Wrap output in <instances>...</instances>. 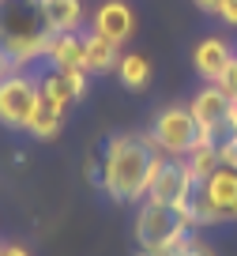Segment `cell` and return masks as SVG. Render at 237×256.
<instances>
[{
    "mask_svg": "<svg viewBox=\"0 0 237 256\" xmlns=\"http://www.w3.org/2000/svg\"><path fill=\"white\" fill-rule=\"evenodd\" d=\"M162 158H166V154L154 147L150 132H117V136L106 144L98 188L117 204L147 200V188H150V181H154Z\"/></svg>",
    "mask_w": 237,
    "mask_h": 256,
    "instance_id": "1",
    "label": "cell"
},
{
    "mask_svg": "<svg viewBox=\"0 0 237 256\" xmlns=\"http://www.w3.org/2000/svg\"><path fill=\"white\" fill-rule=\"evenodd\" d=\"M49 26L42 16V0H0V49L16 68L46 60Z\"/></svg>",
    "mask_w": 237,
    "mask_h": 256,
    "instance_id": "2",
    "label": "cell"
},
{
    "mask_svg": "<svg viewBox=\"0 0 237 256\" xmlns=\"http://www.w3.org/2000/svg\"><path fill=\"white\" fill-rule=\"evenodd\" d=\"M136 241L140 248H162V252H181L192 241V226L184 222V215L170 204L143 200L136 211Z\"/></svg>",
    "mask_w": 237,
    "mask_h": 256,
    "instance_id": "3",
    "label": "cell"
},
{
    "mask_svg": "<svg viewBox=\"0 0 237 256\" xmlns=\"http://www.w3.org/2000/svg\"><path fill=\"white\" fill-rule=\"evenodd\" d=\"M38 102H42V83L26 76V68H16L0 80V124L4 128L26 132Z\"/></svg>",
    "mask_w": 237,
    "mask_h": 256,
    "instance_id": "4",
    "label": "cell"
},
{
    "mask_svg": "<svg viewBox=\"0 0 237 256\" xmlns=\"http://www.w3.org/2000/svg\"><path fill=\"white\" fill-rule=\"evenodd\" d=\"M150 140L166 158H184L200 144V124L188 106H166L150 120Z\"/></svg>",
    "mask_w": 237,
    "mask_h": 256,
    "instance_id": "5",
    "label": "cell"
},
{
    "mask_svg": "<svg viewBox=\"0 0 237 256\" xmlns=\"http://www.w3.org/2000/svg\"><path fill=\"white\" fill-rule=\"evenodd\" d=\"M192 117L200 124V140H211V144H222L230 136V110H234V98L218 87V83H207L192 94L188 102Z\"/></svg>",
    "mask_w": 237,
    "mask_h": 256,
    "instance_id": "6",
    "label": "cell"
},
{
    "mask_svg": "<svg viewBox=\"0 0 237 256\" xmlns=\"http://www.w3.org/2000/svg\"><path fill=\"white\" fill-rule=\"evenodd\" d=\"M196 192V177H192L188 162L184 158H162L154 181L147 188V200H158V204H170V208H181Z\"/></svg>",
    "mask_w": 237,
    "mask_h": 256,
    "instance_id": "7",
    "label": "cell"
},
{
    "mask_svg": "<svg viewBox=\"0 0 237 256\" xmlns=\"http://www.w3.org/2000/svg\"><path fill=\"white\" fill-rule=\"evenodd\" d=\"M38 83H42V98L64 113H68V106H76L87 94V72L83 68H49Z\"/></svg>",
    "mask_w": 237,
    "mask_h": 256,
    "instance_id": "8",
    "label": "cell"
},
{
    "mask_svg": "<svg viewBox=\"0 0 237 256\" xmlns=\"http://www.w3.org/2000/svg\"><path fill=\"white\" fill-rule=\"evenodd\" d=\"M90 30L102 34L113 46H124L136 34V12L128 8L124 0H102L94 8V16H90Z\"/></svg>",
    "mask_w": 237,
    "mask_h": 256,
    "instance_id": "9",
    "label": "cell"
},
{
    "mask_svg": "<svg viewBox=\"0 0 237 256\" xmlns=\"http://www.w3.org/2000/svg\"><path fill=\"white\" fill-rule=\"evenodd\" d=\"M234 53H237V49L230 46L226 38H218V34H207V38L196 42V49H192V68H196L200 80L222 83V76H226V72H230V64H234Z\"/></svg>",
    "mask_w": 237,
    "mask_h": 256,
    "instance_id": "10",
    "label": "cell"
},
{
    "mask_svg": "<svg viewBox=\"0 0 237 256\" xmlns=\"http://www.w3.org/2000/svg\"><path fill=\"white\" fill-rule=\"evenodd\" d=\"M200 188H204L207 204L214 208L218 222H234V218H237V170L222 162V166L214 170V174L207 177Z\"/></svg>",
    "mask_w": 237,
    "mask_h": 256,
    "instance_id": "11",
    "label": "cell"
},
{
    "mask_svg": "<svg viewBox=\"0 0 237 256\" xmlns=\"http://www.w3.org/2000/svg\"><path fill=\"white\" fill-rule=\"evenodd\" d=\"M117 60H120V46L106 42L102 34H94V30L83 34V72L87 76L117 72Z\"/></svg>",
    "mask_w": 237,
    "mask_h": 256,
    "instance_id": "12",
    "label": "cell"
},
{
    "mask_svg": "<svg viewBox=\"0 0 237 256\" xmlns=\"http://www.w3.org/2000/svg\"><path fill=\"white\" fill-rule=\"evenodd\" d=\"M42 16L53 34H79L83 30V0H42Z\"/></svg>",
    "mask_w": 237,
    "mask_h": 256,
    "instance_id": "13",
    "label": "cell"
},
{
    "mask_svg": "<svg viewBox=\"0 0 237 256\" xmlns=\"http://www.w3.org/2000/svg\"><path fill=\"white\" fill-rule=\"evenodd\" d=\"M46 60H49V68H83V30L79 34H49Z\"/></svg>",
    "mask_w": 237,
    "mask_h": 256,
    "instance_id": "14",
    "label": "cell"
},
{
    "mask_svg": "<svg viewBox=\"0 0 237 256\" xmlns=\"http://www.w3.org/2000/svg\"><path fill=\"white\" fill-rule=\"evenodd\" d=\"M60 128H64V110H56L53 102H46V98H42L26 132H30L34 140H56V136H60Z\"/></svg>",
    "mask_w": 237,
    "mask_h": 256,
    "instance_id": "15",
    "label": "cell"
},
{
    "mask_svg": "<svg viewBox=\"0 0 237 256\" xmlns=\"http://www.w3.org/2000/svg\"><path fill=\"white\" fill-rule=\"evenodd\" d=\"M117 80L124 83L128 90H143L150 83V60L143 53H120L117 60Z\"/></svg>",
    "mask_w": 237,
    "mask_h": 256,
    "instance_id": "16",
    "label": "cell"
},
{
    "mask_svg": "<svg viewBox=\"0 0 237 256\" xmlns=\"http://www.w3.org/2000/svg\"><path fill=\"white\" fill-rule=\"evenodd\" d=\"M184 162H188V170H192V177H196V184H204L207 177H211L214 170L222 166V158H218V144H211V140H200V144L192 147L188 154H184Z\"/></svg>",
    "mask_w": 237,
    "mask_h": 256,
    "instance_id": "17",
    "label": "cell"
},
{
    "mask_svg": "<svg viewBox=\"0 0 237 256\" xmlns=\"http://www.w3.org/2000/svg\"><path fill=\"white\" fill-rule=\"evenodd\" d=\"M218 87H222V90H226V94L237 102V53H234V64H230V72L222 76V83H218Z\"/></svg>",
    "mask_w": 237,
    "mask_h": 256,
    "instance_id": "18",
    "label": "cell"
},
{
    "mask_svg": "<svg viewBox=\"0 0 237 256\" xmlns=\"http://www.w3.org/2000/svg\"><path fill=\"white\" fill-rule=\"evenodd\" d=\"M218 19H226L230 26H237V0H222L218 4Z\"/></svg>",
    "mask_w": 237,
    "mask_h": 256,
    "instance_id": "19",
    "label": "cell"
},
{
    "mask_svg": "<svg viewBox=\"0 0 237 256\" xmlns=\"http://www.w3.org/2000/svg\"><path fill=\"white\" fill-rule=\"evenodd\" d=\"M174 256H211V252H207V248H204V245H200V241H196V238H192V241H188V245H184V248H181V252H174Z\"/></svg>",
    "mask_w": 237,
    "mask_h": 256,
    "instance_id": "20",
    "label": "cell"
},
{
    "mask_svg": "<svg viewBox=\"0 0 237 256\" xmlns=\"http://www.w3.org/2000/svg\"><path fill=\"white\" fill-rule=\"evenodd\" d=\"M218 4H222V0H196V8L200 12H211V16H218Z\"/></svg>",
    "mask_w": 237,
    "mask_h": 256,
    "instance_id": "21",
    "label": "cell"
},
{
    "mask_svg": "<svg viewBox=\"0 0 237 256\" xmlns=\"http://www.w3.org/2000/svg\"><path fill=\"white\" fill-rule=\"evenodd\" d=\"M8 72H16V64L8 60V53H4V49H0V80H4V76Z\"/></svg>",
    "mask_w": 237,
    "mask_h": 256,
    "instance_id": "22",
    "label": "cell"
},
{
    "mask_svg": "<svg viewBox=\"0 0 237 256\" xmlns=\"http://www.w3.org/2000/svg\"><path fill=\"white\" fill-rule=\"evenodd\" d=\"M0 256H30V252H26L23 245H4V252H0Z\"/></svg>",
    "mask_w": 237,
    "mask_h": 256,
    "instance_id": "23",
    "label": "cell"
},
{
    "mask_svg": "<svg viewBox=\"0 0 237 256\" xmlns=\"http://www.w3.org/2000/svg\"><path fill=\"white\" fill-rule=\"evenodd\" d=\"M230 136H237V102H234V110H230Z\"/></svg>",
    "mask_w": 237,
    "mask_h": 256,
    "instance_id": "24",
    "label": "cell"
},
{
    "mask_svg": "<svg viewBox=\"0 0 237 256\" xmlns=\"http://www.w3.org/2000/svg\"><path fill=\"white\" fill-rule=\"evenodd\" d=\"M0 252H4V245H0Z\"/></svg>",
    "mask_w": 237,
    "mask_h": 256,
    "instance_id": "25",
    "label": "cell"
}]
</instances>
